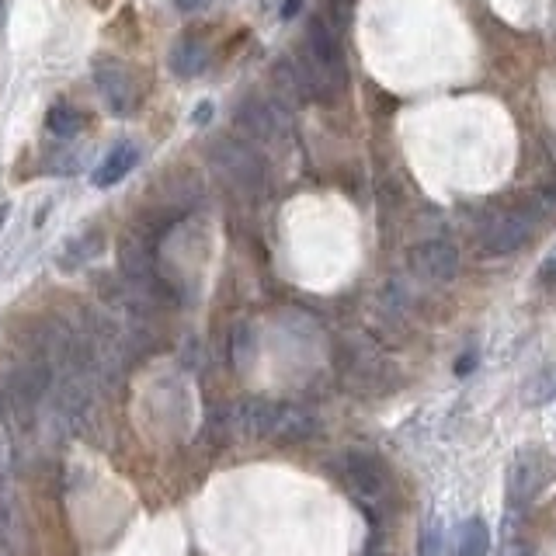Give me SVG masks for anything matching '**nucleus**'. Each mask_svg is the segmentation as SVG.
Segmentation results:
<instances>
[{"mask_svg":"<svg viewBox=\"0 0 556 556\" xmlns=\"http://www.w3.org/2000/svg\"><path fill=\"white\" fill-rule=\"evenodd\" d=\"M303 56H299V70H303L306 91L317 101H334L348 84V67L345 56H341V46L334 39L331 25L324 18H313L310 28H306V42H303Z\"/></svg>","mask_w":556,"mask_h":556,"instance_id":"nucleus-1","label":"nucleus"},{"mask_svg":"<svg viewBox=\"0 0 556 556\" xmlns=\"http://www.w3.org/2000/svg\"><path fill=\"white\" fill-rule=\"evenodd\" d=\"M556 480V459L539 445H525L508 466V508L522 511L546 494Z\"/></svg>","mask_w":556,"mask_h":556,"instance_id":"nucleus-2","label":"nucleus"},{"mask_svg":"<svg viewBox=\"0 0 556 556\" xmlns=\"http://www.w3.org/2000/svg\"><path fill=\"white\" fill-rule=\"evenodd\" d=\"M53 358L46 355V351H39V355H32L25 365H21L18 372L11 376V383H7L4 390V400H7V414L21 417V421H28V417L35 414V407L46 400L49 386H53Z\"/></svg>","mask_w":556,"mask_h":556,"instance_id":"nucleus-3","label":"nucleus"},{"mask_svg":"<svg viewBox=\"0 0 556 556\" xmlns=\"http://www.w3.org/2000/svg\"><path fill=\"white\" fill-rule=\"evenodd\" d=\"M341 473H345V484L351 487V494L358 497L362 508L372 511L390 494V470L372 452H348L345 463H341Z\"/></svg>","mask_w":556,"mask_h":556,"instance_id":"nucleus-4","label":"nucleus"},{"mask_svg":"<svg viewBox=\"0 0 556 556\" xmlns=\"http://www.w3.org/2000/svg\"><path fill=\"white\" fill-rule=\"evenodd\" d=\"M94 84H98L101 98L108 101V108H112L115 115L136 112L139 87L133 80V70L122 60H115V56H98V60H94Z\"/></svg>","mask_w":556,"mask_h":556,"instance_id":"nucleus-5","label":"nucleus"},{"mask_svg":"<svg viewBox=\"0 0 556 556\" xmlns=\"http://www.w3.org/2000/svg\"><path fill=\"white\" fill-rule=\"evenodd\" d=\"M212 160H216V167L237 188H258L261 181H265V160H261L247 143H237V139H223V143H216Z\"/></svg>","mask_w":556,"mask_h":556,"instance_id":"nucleus-6","label":"nucleus"},{"mask_svg":"<svg viewBox=\"0 0 556 556\" xmlns=\"http://www.w3.org/2000/svg\"><path fill=\"white\" fill-rule=\"evenodd\" d=\"M529 233H532V219L525 216V212L504 209V212H494L484 223V230H480V247H484L487 254H515L518 247L529 240Z\"/></svg>","mask_w":556,"mask_h":556,"instance_id":"nucleus-7","label":"nucleus"},{"mask_svg":"<svg viewBox=\"0 0 556 556\" xmlns=\"http://www.w3.org/2000/svg\"><path fill=\"white\" fill-rule=\"evenodd\" d=\"M411 265L428 282H452L459 272V251L449 240H428L411 251Z\"/></svg>","mask_w":556,"mask_h":556,"instance_id":"nucleus-8","label":"nucleus"},{"mask_svg":"<svg viewBox=\"0 0 556 556\" xmlns=\"http://www.w3.org/2000/svg\"><path fill=\"white\" fill-rule=\"evenodd\" d=\"M233 126H237L247 139H275L278 129H282V115H278V108L272 101L244 98L233 108Z\"/></svg>","mask_w":556,"mask_h":556,"instance_id":"nucleus-9","label":"nucleus"},{"mask_svg":"<svg viewBox=\"0 0 556 556\" xmlns=\"http://www.w3.org/2000/svg\"><path fill=\"white\" fill-rule=\"evenodd\" d=\"M101 251H105V230H101V226H91V230H84L80 237H73L70 244L63 247L56 265H60L63 272H80V268L91 265L94 258H101Z\"/></svg>","mask_w":556,"mask_h":556,"instance_id":"nucleus-10","label":"nucleus"},{"mask_svg":"<svg viewBox=\"0 0 556 556\" xmlns=\"http://www.w3.org/2000/svg\"><path fill=\"white\" fill-rule=\"evenodd\" d=\"M206 60H209V46H206V39L202 35H195V32H188V35H181L178 42H174V49H171V70H174V77H199L202 70H206Z\"/></svg>","mask_w":556,"mask_h":556,"instance_id":"nucleus-11","label":"nucleus"},{"mask_svg":"<svg viewBox=\"0 0 556 556\" xmlns=\"http://www.w3.org/2000/svg\"><path fill=\"white\" fill-rule=\"evenodd\" d=\"M317 417L306 407L282 404L278 407V424H275V442H306V438L317 435Z\"/></svg>","mask_w":556,"mask_h":556,"instance_id":"nucleus-12","label":"nucleus"},{"mask_svg":"<svg viewBox=\"0 0 556 556\" xmlns=\"http://www.w3.org/2000/svg\"><path fill=\"white\" fill-rule=\"evenodd\" d=\"M139 164V150L133 143H119L115 146L108 157H101V164L94 167V174H91V181L98 188H112V185H119L122 178H126L129 171Z\"/></svg>","mask_w":556,"mask_h":556,"instance_id":"nucleus-13","label":"nucleus"},{"mask_svg":"<svg viewBox=\"0 0 556 556\" xmlns=\"http://www.w3.org/2000/svg\"><path fill=\"white\" fill-rule=\"evenodd\" d=\"M452 550H456V556H487L490 529H487L484 518H466V522H459L456 539H452Z\"/></svg>","mask_w":556,"mask_h":556,"instance_id":"nucleus-14","label":"nucleus"},{"mask_svg":"<svg viewBox=\"0 0 556 556\" xmlns=\"http://www.w3.org/2000/svg\"><path fill=\"white\" fill-rule=\"evenodd\" d=\"M522 400H525V407L553 404L556 400V362L546 365V369H539L536 376L522 386Z\"/></svg>","mask_w":556,"mask_h":556,"instance_id":"nucleus-15","label":"nucleus"},{"mask_svg":"<svg viewBox=\"0 0 556 556\" xmlns=\"http://www.w3.org/2000/svg\"><path fill=\"white\" fill-rule=\"evenodd\" d=\"M84 112H77L73 105H56V108H49V115H46V129L53 133L56 139H73L84 129Z\"/></svg>","mask_w":556,"mask_h":556,"instance_id":"nucleus-16","label":"nucleus"},{"mask_svg":"<svg viewBox=\"0 0 556 556\" xmlns=\"http://www.w3.org/2000/svg\"><path fill=\"white\" fill-rule=\"evenodd\" d=\"M501 556H532L529 532L518 522V511H511L508 522H504V529H501Z\"/></svg>","mask_w":556,"mask_h":556,"instance_id":"nucleus-17","label":"nucleus"},{"mask_svg":"<svg viewBox=\"0 0 556 556\" xmlns=\"http://www.w3.org/2000/svg\"><path fill=\"white\" fill-rule=\"evenodd\" d=\"M438 550H442V532H438V522H428L421 532V550H417V556H438Z\"/></svg>","mask_w":556,"mask_h":556,"instance_id":"nucleus-18","label":"nucleus"},{"mask_svg":"<svg viewBox=\"0 0 556 556\" xmlns=\"http://www.w3.org/2000/svg\"><path fill=\"white\" fill-rule=\"evenodd\" d=\"M46 171H53V174H73V171H77V157H70V153H49V157H46Z\"/></svg>","mask_w":556,"mask_h":556,"instance_id":"nucleus-19","label":"nucleus"},{"mask_svg":"<svg viewBox=\"0 0 556 556\" xmlns=\"http://www.w3.org/2000/svg\"><path fill=\"white\" fill-rule=\"evenodd\" d=\"M539 278H543V282H556V251L543 261V268H539Z\"/></svg>","mask_w":556,"mask_h":556,"instance_id":"nucleus-20","label":"nucleus"},{"mask_svg":"<svg viewBox=\"0 0 556 556\" xmlns=\"http://www.w3.org/2000/svg\"><path fill=\"white\" fill-rule=\"evenodd\" d=\"M202 4H206V0H174V7H178L181 14H195Z\"/></svg>","mask_w":556,"mask_h":556,"instance_id":"nucleus-21","label":"nucleus"},{"mask_svg":"<svg viewBox=\"0 0 556 556\" xmlns=\"http://www.w3.org/2000/svg\"><path fill=\"white\" fill-rule=\"evenodd\" d=\"M299 7H303V0H285V4H282V18H285V21H289V18H292V14H296V11H299Z\"/></svg>","mask_w":556,"mask_h":556,"instance_id":"nucleus-22","label":"nucleus"},{"mask_svg":"<svg viewBox=\"0 0 556 556\" xmlns=\"http://www.w3.org/2000/svg\"><path fill=\"white\" fill-rule=\"evenodd\" d=\"M473 365H477V355H466V358H463V362H459V365H456V372H459V376H466V372H470V369H473Z\"/></svg>","mask_w":556,"mask_h":556,"instance_id":"nucleus-23","label":"nucleus"},{"mask_svg":"<svg viewBox=\"0 0 556 556\" xmlns=\"http://www.w3.org/2000/svg\"><path fill=\"white\" fill-rule=\"evenodd\" d=\"M7 417V400H4V390H0V421Z\"/></svg>","mask_w":556,"mask_h":556,"instance_id":"nucleus-24","label":"nucleus"},{"mask_svg":"<svg viewBox=\"0 0 556 556\" xmlns=\"http://www.w3.org/2000/svg\"><path fill=\"white\" fill-rule=\"evenodd\" d=\"M4 219H7V206H0V226H4Z\"/></svg>","mask_w":556,"mask_h":556,"instance_id":"nucleus-25","label":"nucleus"},{"mask_svg":"<svg viewBox=\"0 0 556 556\" xmlns=\"http://www.w3.org/2000/svg\"><path fill=\"white\" fill-rule=\"evenodd\" d=\"M362 556H386L383 550H369V553H362Z\"/></svg>","mask_w":556,"mask_h":556,"instance_id":"nucleus-26","label":"nucleus"}]
</instances>
